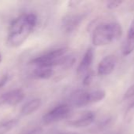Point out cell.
Wrapping results in <instances>:
<instances>
[{"label": "cell", "mask_w": 134, "mask_h": 134, "mask_svg": "<svg viewBox=\"0 0 134 134\" xmlns=\"http://www.w3.org/2000/svg\"><path fill=\"white\" fill-rule=\"evenodd\" d=\"M36 22L37 17L33 13L23 14L15 19L9 29L7 36L8 46L13 48L21 46L32 32Z\"/></svg>", "instance_id": "1"}, {"label": "cell", "mask_w": 134, "mask_h": 134, "mask_svg": "<svg viewBox=\"0 0 134 134\" xmlns=\"http://www.w3.org/2000/svg\"><path fill=\"white\" fill-rule=\"evenodd\" d=\"M122 35V27L119 23H102L95 27L92 32V41L96 46H104L118 40Z\"/></svg>", "instance_id": "2"}, {"label": "cell", "mask_w": 134, "mask_h": 134, "mask_svg": "<svg viewBox=\"0 0 134 134\" xmlns=\"http://www.w3.org/2000/svg\"><path fill=\"white\" fill-rule=\"evenodd\" d=\"M106 97V92L102 90H78L74 91L70 97V104L76 108H83L92 104L98 103Z\"/></svg>", "instance_id": "3"}, {"label": "cell", "mask_w": 134, "mask_h": 134, "mask_svg": "<svg viewBox=\"0 0 134 134\" xmlns=\"http://www.w3.org/2000/svg\"><path fill=\"white\" fill-rule=\"evenodd\" d=\"M67 51L68 48L66 47L51 49L32 60L31 64H35L37 67L51 68L57 66H62L64 57L66 55Z\"/></svg>", "instance_id": "4"}, {"label": "cell", "mask_w": 134, "mask_h": 134, "mask_svg": "<svg viewBox=\"0 0 134 134\" xmlns=\"http://www.w3.org/2000/svg\"><path fill=\"white\" fill-rule=\"evenodd\" d=\"M70 114V107L68 104H60L49 111H47L42 118V121L45 125H50L66 119Z\"/></svg>", "instance_id": "5"}, {"label": "cell", "mask_w": 134, "mask_h": 134, "mask_svg": "<svg viewBox=\"0 0 134 134\" xmlns=\"http://www.w3.org/2000/svg\"><path fill=\"white\" fill-rule=\"evenodd\" d=\"M24 96L25 94L22 90L16 89L2 94V96H0V98L2 104L16 106L24 100Z\"/></svg>", "instance_id": "6"}, {"label": "cell", "mask_w": 134, "mask_h": 134, "mask_svg": "<svg viewBox=\"0 0 134 134\" xmlns=\"http://www.w3.org/2000/svg\"><path fill=\"white\" fill-rule=\"evenodd\" d=\"M116 62L117 60L115 55L110 54L104 57L98 65V75L100 76H107L111 75L115 68Z\"/></svg>", "instance_id": "7"}, {"label": "cell", "mask_w": 134, "mask_h": 134, "mask_svg": "<svg viewBox=\"0 0 134 134\" xmlns=\"http://www.w3.org/2000/svg\"><path fill=\"white\" fill-rule=\"evenodd\" d=\"M94 60V50L92 48H88L85 53L77 68V73L79 76H85L90 71L91 66Z\"/></svg>", "instance_id": "8"}, {"label": "cell", "mask_w": 134, "mask_h": 134, "mask_svg": "<svg viewBox=\"0 0 134 134\" xmlns=\"http://www.w3.org/2000/svg\"><path fill=\"white\" fill-rule=\"evenodd\" d=\"M96 119V115L92 111H86L81 115L77 119H72L68 122V125L74 128H85L92 124Z\"/></svg>", "instance_id": "9"}, {"label": "cell", "mask_w": 134, "mask_h": 134, "mask_svg": "<svg viewBox=\"0 0 134 134\" xmlns=\"http://www.w3.org/2000/svg\"><path fill=\"white\" fill-rule=\"evenodd\" d=\"M83 20V16L79 14H71L65 16L62 20V28L65 32H73L81 24Z\"/></svg>", "instance_id": "10"}, {"label": "cell", "mask_w": 134, "mask_h": 134, "mask_svg": "<svg viewBox=\"0 0 134 134\" xmlns=\"http://www.w3.org/2000/svg\"><path fill=\"white\" fill-rule=\"evenodd\" d=\"M134 51V18L129 27L125 45L122 49V53L125 56L131 54Z\"/></svg>", "instance_id": "11"}, {"label": "cell", "mask_w": 134, "mask_h": 134, "mask_svg": "<svg viewBox=\"0 0 134 134\" xmlns=\"http://www.w3.org/2000/svg\"><path fill=\"white\" fill-rule=\"evenodd\" d=\"M42 104V101L39 98H34L28 101L21 108V113L23 116H27L36 112Z\"/></svg>", "instance_id": "12"}, {"label": "cell", "mask_w": 134, "mask_h": 134, "mask_svg": "<svg viewBox=\"0 0 134 134\" xmlns=\"http://www.w3.org/2000/svg\"><path fill=\"white\" fill-rule=\"evenodd\" d=\"M54 75V70L51 68L37 67L33 71V75L38 79H49Z\"/></svg>", "instance_id": "13"}, {"label": "cell", "mask_w": 134, "mask_h": 134, "mask_svg": "<svg viewBox=\"0 0 134 134\" xmlns=\"http://www.w3.org/2000/svg\"><path fill=\"white\" fill-rule=\"evenodd\" d=\"M17 119H10L0 123V134H6L17 125Z\"/></svg>", "instance_id": "14"}, {"label": "cell", "mask_w": 134, "mask_h": 134, "mask_svg": "<svg viewBox=\"0 0 134 134\" xmlns=\"http://www.w3.org/2000/svg\"><path fill=\"white\" fill-rule=\"evenodd\" d=\"M93 79V72L89 71L88 72L85 76H84V79H83V84L85 86H89Z\"/></svg>", "instance_id": "15"}, {"label": "cell", "mask_w": 134, "mask_h": 134, "mask_svg": "<svg viewBox=\"0 0 134 134\" xmlns=\"http://www.w3.org/2000/svg\"><path fill=\"white\" fill-rule=\"evenodd\" d=\"M122 3H123L122 1H111V2H109L107 3V9H111V10H112V9H118Z\"/></svg>", "instance_id": "16"}, {"label": "cell", "mask_w": 134, "mask_h": 134, "mask_svg": "<svg viewBox=\"0 0 134 134\" xmlns=\"http://www.w3.org/2000/svg\"><path fill=\"white\" fill-rule=\"evenodd\" d=\"M133 97H134V84L132 85L130 87H129V89L126 90L125 96H124V99L127 100V99H130Z\"/></svg>", "instance_id": "17"}, {"label": "cell", "mask_w": 134, "mask_h": 134, "mask_svg": "<svg viewBox=\"0 0 134 134\" xmlns=\"http://www.w3.org/2000/svg\"><path fill=\"white\" fill-rule=\"evenodd\" d=\"M42 129L39 128V127H37V128H34L31 130H28L24 134H41L42 133Z\"/></svg>", "instance_id": "18"}, {"label": "cell", "mask_w": 134, "mask_h": 134, "mask_svg": "<svg viewBox=\"0 0 134 134\" xmlns=\"http://www.w3.org/2000/svg\"><path fill=\"white\" fill-rule=\"evenodd\" d=\"M7 81H8V75H6L0 79V88L6 85V83L7 82Z\"/></svg>", "instance_id": "19"}, {"label": "cell", "mask_w": 134, "mask_h": 134, "mask_svg": "<svg viewBox=\"0 0 134 134\" xmlns=\"http://www.w3.org/2000/svg\"><path fill=\"white\" fill-rule=\"evenodd\" d=\"M133 111H134V102L132 103V104L130 105V107L128 108V109H127V111L126 112V117H127L129 115H130Z\"/></svg>", "instance_id": "20"}, {"label": "cell", "mask_w": 134, "mask_h": 134, "mask_svg": "<svg viewBox=\"0 0 134 134\" xmlns=\"http://www.w3.org/2000/svg\"><path fill=\"white\" fill-rule=\"evenodd\" d=\"M2 54L0 53V63L2 62Z\"/></svg>", "instance_id": "21"}, {"label": "cell", "mask_w": 134, "mask_h": 134, "mask_svg": "<svg viewBox=\"0 0 134 134\" xmlns=\"http://www.w3.org/2000/svg\"><path fill=\"white\" fill-rule=\"evenodd\" d=\"M62 134H75V133H62Z\"/></svg>", "instance_id": "22"}]
</instances>
